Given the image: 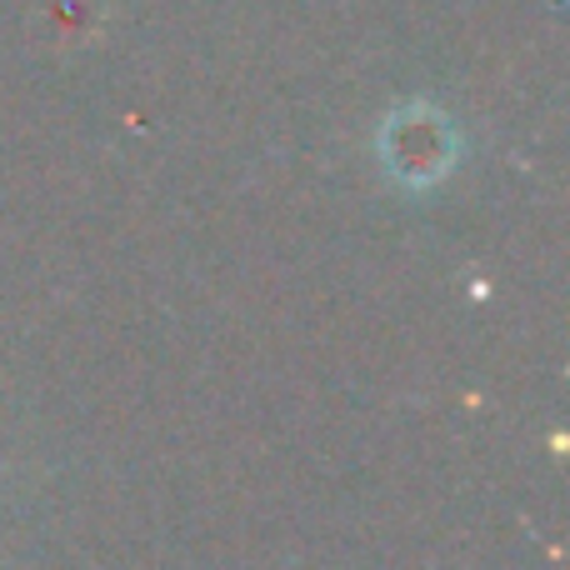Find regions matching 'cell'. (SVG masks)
<instances>
[{
	"mask_svg": "<svg viewBox=\"0 0 570 570\" xmlns=\"http://www.w3.org/2000/svg\"><path fill=\"white\" fill-rule=\"evenodd\" d=\"M385 166L405 180V186H431L455 166V130L445 126L435 110H401L385 126Z\"/></svg>",
	"mask_w": 570,
	"mask_h": 570,
	"instance_id": "cell-1",
	"label": "cell"
}]
</instances>
